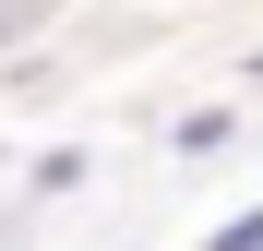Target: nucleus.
Instances as JSON below:
<instances>
[{
    "mask_svg": "<svg viewBox=\"0 0 263 251\" xmlns=\"http://www.w3.org/2000/svg\"><path fill=\"white\" fill-rule=\"evenodd\" d=\"M215 251H263V216H239V227H228V239H215Z\"/></svg>",
    "mask_w": 263,
    "mask_h": 251,
    "instance_id": "obj_1",
    "label": "nucleus"
}]
</instances>
